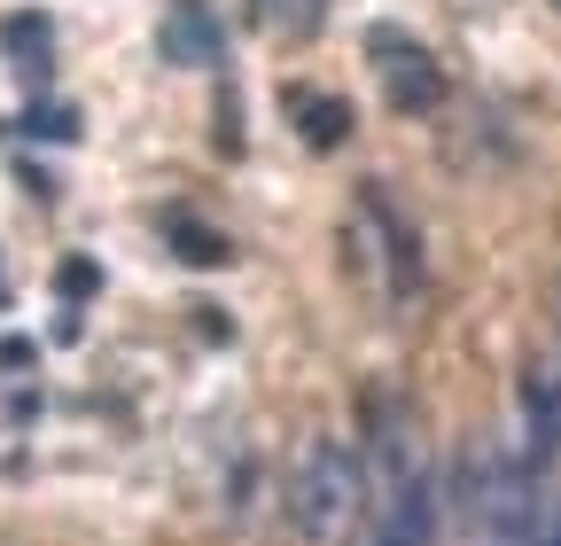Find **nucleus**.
I'll list each match as a JSON object with an SVG mask.
<instances>
[{
    "mask_svg": "<svg viewBox=\"0 0 561 546\" xmlns=\"http://www.w3.org/2000/svg\"><path fill=\"white\" fill-rule=\"evenodd\" d=\"M367 546H437V485L421 468H398V485H390Z\"/></svg>",
    "mask_w": 561,
    "mask_h": 546,
    "instance_id": "2",
    "label": "nucleus"
},
{
    "mask_svg": "<svg viewBox=\"0 0 561 546\" xmlns=\"http://www.w3.org/2000/svg\"><path fill=\"white\" fill-rule=\"evenodd\" d=\"M359 492H367V468L343 437H312L297 476H289V523L312 538V546H343L351 515H359Z\"/></svg>",
    "mask_w": 561,
    "mask_h": 546,
    "instance_id": "1",
    "label": "nucleus"
},
{
    "mask_svg": "<svg viewBox=\"0 0 561 546\" xmlns=\"http://www.w3.org/2000/svg\"><path fill=\"white\" fill-rule=\"evenodd\" d=\"M382 79H390V102H398V110H430V102L445 94L437 62L421 55V47H405V39H382Z\"/></svg>",
    "mask_w": 561,
    "mask_h": 546,
    "instance_id": "4",
    "label": "nucleus"
},
{
    "mask_svg": "<svg viewBox=\"0 0 561 546\" xmlns=\"http://www.w3.org/2000/svg\"><path fill=\"white\" fill-rule=\"evenodd\" d=\"M219 47H227L219 16H210L203 0H172V16H164V55H172V62H187V71H210V62H219Z\"/></svg>",
    "mask_w": 561,
    "mask_h": 546,
    "instance_id": "3",
    "label": "nucleus"
},
{
    "mask_svg": "<svg viewBox=\"0 0 561 546\" xmlns=\"http://www.w3.org/2000/svg\"><path fill=\"white\" fill-rule=\"evenodd\" d=\"M289 117H305L312 149H335V141H343V125H351V110H343L335 94H297V87H289Z\"/></svg>",
    "mask_w": 561,
    "mask_h": 546,
    "instance_id": "5",
    "label": "nucleus"
},
{
    "mask_svg": "<svg viewBox=\"0 0 561 546\" xmlns=\"http://www.w3.org/2000/svg\"><path fill=\"white\" fill-rule=\"evenodd\" d=\"M553 546H561V531H553Z\"/></svg>",
    "mask_w": 561,
    "mask_h": 546,
    "instance_id": "6",
    "label": "nucleus"
}]
</instances>
